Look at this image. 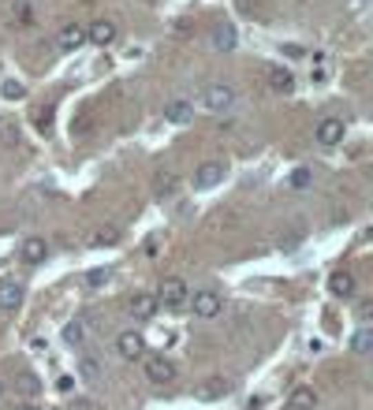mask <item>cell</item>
<instances>
[{"label":"cell","mask_w":373,"mask_h":410,"mask_svg":"<svg viewBox=\"0 0 373 410\" xmlns=\"http://www.w3.org/2000/svg\"><path fill=\"white\" fill-rule=\"evenodd\" d=\"M235 101V90L228 86V82H209V86L202 90V105L209 108V112H228Z\"/></svg>","instance_id":"obj_1"},{"label":"cell","mask_w":373,"mask_h":410,"mask_svg":"<svg viewBox=\"0 0 373 410\" xmlns=\"http://www.w3.org/2000/svg\"><path fill=\"white\" fill-rule=\"evenodd\" d=\"M187 298H190V291H187V284H183L179 276H165V280H161L157 303H165L168 309H183Z\"/></svg>","instance_id":"obj_2"},{"label":"cell","mask_w":373,"mask_h":410,"mask_svg":"<svg viewBox=\"0 0 373 410\" xmlns=\"http://www.w3.org/2000/svg\"><path fill=\"white\" fill-rule=\"evenodd\" d=\"M176 362L165 358V354H153V358H145V377H150V385H172L176 380Z\"/></svg>","instance_id":"obj_3"},{"label":"cell","mask_w":373,"mask_h":410,"mask_svg":"<svg viewBox=\"0 0 373 410\" xmlns=\"http://www.w3.org/2000/svg\"><path fill=\"white\" fill-rule=\"evenodd\" d=\"M187 303H190V309H194V317H202V321L216 317V314H221V306H224L216 291H194V295H190Z\"/></svg>","instance_id":"obj_4"},{"label":"cell","mask_w":373,"mask_h":410,"mask_svg":"<svg viewBox=\"0 0 373 410\" xmlns=\"http://www.w3.org/2000/svg\"><path fill=\"white\" fill-rule=\"evenodd\" d=\"M116 351H120V358H127V362H139V358H145V340L131 328V332L116 336Z\"/></svg>","instance_id":"obj_5"},{"label":"cell","mask_w":373,"mask_h":410,"mask_svg":"<svg viewBox=\"0 0 373 410\" xmlns=\"http://www.w3.org/2000/svg\"><path fill=\"white\" fill-rule=\"evenodd\" d=\"M221 179H224V164L205 161V164H198V172H194V190H213Z\"/></svg>","instance_id":"obj_6"},{"label":"cell","mask_w":373,"mask_h":410,"mask_svg":"<svg viewBox=\"0 0 373 410\" xmlns=\"http://www.w3.org/2000/svg\"><path fill=\"white\" fill-rule=\"evenodd\" d=\"M116 38H120V26L108 23V19H97L94 26H86V41L101 45V49H108V45H112Z\"/></svg>","instance_id":"obj_7"},{"label":"cell","mask_w":373,"mask_h":410,"mask_svg":"<svg viewBox=\"0 0 373 410\" xmlns=\"http://www.w3.org/2000/svg\"><path fill=\"white\" fill-rule=\"evenodd\" d=\"M19 306H23V284L0 280V314H15Z\"/></svg>","instance_id":"obj_8"},{"label":"cell","mask_w":373,"mask_h":410,"mask_svg":"<svg viewBox=\"0 0 373 410\" xmlns=\"http://www.w3.org/2000/svg\"><path fill=\"white\" fill-rule=\"evenodd\" d=\"M317 142L321 145H340L343 142V120L340 116H325V120L317 123Z\"/></svg>","instance_id":"obj_9"},{"label":"cell","mask_w":373,"mask_h":410,"mask_svg":"<svg viewBox=\"0 0 373 410\" xmlns=\"http://www.w3.org/2000/svg\"><path fill=\"white\" fill-rule=\"evenodd\" d=\"M354 272H347V269H336L332 276H329V295H336V298H351L354 295Z\"/></svg>","instance_id":"obj_10"},{"label":"cell","mask_w":373,"mask_h":410,"mask_svg":"<svg viewBox=\"0 0 373 410\" xmlns=\"http://www.w3.org/2000/svg\"><path fill=\"white\" fill-rule=\"evenodd\" d=\"M57 45H60L63 52H75V49H83V45H86V26H79V23L63 26V30L57 34Z\"/></svg>","instance_id":"obj_11"},{"label":"cell","mask_w":373,"mask_h":410,"mask_svg":"<svg viewBox=\"0 0 373 410\" xmlns=\"http://www.w3.org/2000/svg\"><path fill=\"white\" fill-rule=\"evenodd\" d=\"M317 407V391L310 385H295L288 391V410H314Z\"/></svg>","instance_id":"obj_12"},{"label":"cell","mask_w":373,"mask_h":410,"mask_svg":"<svg viewBox=\"0 0 373 410\" xmlns=\"http://www.w3.org/2000/svg\"><path fill=\"white\" fill-rule=\"evenodd\" d=\"M45 258H49V243H45L41 235L23 239V261H26V265H41Z\"/></svg>","instance_id":"obj_13"},{"label":"cell","mask_w":373,"mask_h":410,"mask_svg":"<svg viewBox=\"0 0 373 410\" xmlns=\"http://www.w3.org/2000/svg\"><path fill=\"white\" fill-rule=\"evenodd\" d=\"M157 295H134L131 303H127V309H131V317L134 321H150L153 314H157Z\"/></svg>","instance_id":"obj_14"},{"label":"cell","mask_w":373,"mask_h":410,"mask_svg":"<svg viewBox=\"0 0 373 410\" xmlns=\"http://www.w3.org/2000/svg\"><path fill=\"white\" fill-rule=\"evenodd\" d=\"M232 391V385L224 377H209V380H202V388H198V399L202 403H216V399H224Z\"/></svg>","instance_id":"obj_15"},{"label":"cell","mask_w":373,"mask_h":410,"mask_svg":"<svg viewBox=\"0 0 373 410\" xmlns=\"http://www.w3.org/2000/svg\"><path fill=\"white\" fill-rule=\"evenodd\" d=\"M209 41H213L216 52H232L239 38H235V26L232 23H221V26H213V38H209Z\"/></svg>","instance_id":"obj_16"},{"label":"cell","mask_w":373,"mask_h":410,"mask_svg":"<svg viewBox=\"0 0 373 410\" xmlns=\"http://www.w3.org/2000/svg\"><path fill=\"white\" fill-rule=\"evenodd\" d=\"M190 116H194V108H190V101H183V97H172V101L165 105V120L168 123H187Z\"/></svg>","instance_id":"obj_17"},{"label":"cell","mask_w":373,"mask_h":410,"mask_svg":"<svg viewBox=\"0 0 373 410\" xmlns=\"http://www.w3.org/2000/svg\"><path fill=\"white\" fill-rule=\"evenodd\" d=\"M79 377L86 380V385H97V380L105 377V369H101V362L94 358V354H83V358H79Z\"/></svg>","instance_id":"obj_18"},{"label":"cell","mask_w":373,"mask_h":410,"mask_svg":"<svg viewBox=\"0 0 373 410\" xmlns=\"http://www.w3.org/2000/svg\"><path fill=\"white\" fill-rule=\"evenodd\" d=\"M269 86L276 90V94H291V90H295V75H291L288 68H269Z\"/></svg>","instance_id":"obj_19"},{"label":"cell","mask_w":373,"mask_h":410,"mask_svg":"<svg viewBox=\"0 0 373 410\" xmlns=\"http://www.w3.org/2000/svg\"><path fill=\"white\" fill-rule=\"evenodd\" d=\"M83 340H86V321H83V317H79V321H68V325H63V343L79 347Z\"/></svg>","instance_id":"obj_20"},{"label":"cell","mask_w":373,"mask_h":410,"mask_svg":"<svg viewBox=\"0 0 373 410\" xmlns=\"http://www.w3.org/2000/svg\"><path fill=\"white\" fill-rule=\"evenodd\" d=\"M370 347H373V328L362 325L359 332H354V340H351V351H354V354H366Z\"/></svg>","instance_id":"obj_21"},{"label":"cell","mask_w":373,"mask_h":410,"mask_svg":"<svg viewBox=\"0 0 373 410\" xmlns=\"http://www.w3.org/2000/svg\"><path fill=\"white\" fill-rule=\"evenodd\" d=\"M108 284V269H90L83 272V287L86 291H97V287H105Z\"/></svg>","instance_id":"obj_22"},{"label":"cell","mask_w":373,"mask_h":410,"mask_svg":"<svg viewBox=\"0 0 373 410\" xmlns=\"http://www.w3.org/2000/svg\"><path fill=\"white\" fill-rule=\"evenodd\" d=\"M310 183H314V172L310 168H295V172H291V187H295V190H306Z\"/></svg>","instance_id":"obj_23"},{"label":"cell","mask_w":373,"mask_h":410,"mask_svg":"<svg viewBox=\"0 0 373 410\" xmlns=\"http://www.w3.org/2000/svg\"><path fill=\"white\" fill-rule=\"evenodd\" d=\"M120 243V232L116 227H101V232L94 235V246H116Z\"/></svg>","instance_id":"obj_24"},{"label":"cell","mask_w":373,"mask_h":410,"mask_svg":"<svg viewBox=\"0 0 373 410\" xmlns=\"http://www.w3.org/2000/svg\"><path fill=\"white\" fill-rule=\"evenodd\" d=\"M0 94H4L8 101H19V97H26V86H23V82H15V79H8V82H4V90H0Z\"/></svg>","instance_id":"obj_25"},{"label":"cell","mask_w":373,"mask_h":410,"mask_svg":"<svg viewBox=\"0 0 373 410\" xmlns=\"http://www.w3.org/2000/svg\"><path fill=\"white\" fill-rule=\"evenodd\" d=\"M34 123H38V131H41V134H49V131H52V108H41Z\"/></svg>","instance_id":"obj_26"},{"label":"cell","mask_w":373,"mask_h":410,"mask_svg":"<svg viewBox=\"0 0 373 410\" xmlns=\"http://www.w3.org/2000/svg\"><path fill=\"white\" fill-rule=\"evenodd\" d=\"M71 410H101V403H97V399H90V396H75Z\"/></svg>","instance_id":"obj_27"},{"label":"cell","mask_w":373,"mask_h":410,"mask_svg":"<svg viewBox=\"0 0 373 410\" xmlns=\"http://www.w3.org/2000/svg\"><path fill=\"white\" fill-rule=\"evenodd\" d=\"M172 190H176V179H172V176H161V179H157V194L165 198V194H172Z\"/></svg>","instance_id":"obj_28"},{"label":"cell","mask_w":373,"mask_h":410,"mask_svg":"<svg viewBox=\"0 0 373 410\" xmlns=\"http://www.w3.org/2000/svg\"><path fill=\"white\" fill-rule=\"evenodd\" d=\"M15 139H19V127H15V123L0 127V142H15Z\"/></svg>","instance_id":"obj_29"},{"label":"cell","mask_w":373,"mask_h":410,"mask_svg":"<svg viewBox=\"0 0 373 410\" xmlns=\"http://www.w3.org/2000/svg\"><path fill=\"white\" fill-rule=\"evenodd\" d=\"M71 388H75V377H68V373H63V377L57 380V391H63V396H71Z\"/></svg>","instance_id":"obj_30"},{"label":"cell","mask_w":373,"mask_h":410,"mask_svg":"<svg viewBox=\"0 0 373 410\" xmlns=\"http://www.w3.org/2000/svg\"><path fill=\"white\" fill-rule=\"evenodd\" d=\"M370 314H373V303H362L359 306V321H370Z\"/></svg>","instance_id":"obj_31"},{"label":"cell","mask_w":373,"mask_h":410,"mask_svg":"<svg viewBox=\"0 0 373 410\" xmlns=\"http://www.w3.org/2000/svg\"><path fill=\"white\" fill-rule=\"evenodd\" d=\"M284 52H288V57H306L303 45H284Z\"/></svg>","instance_id":"obj_32"},{"label":"cell","mask_w":373,"mask_h":410,"mask_svg":"<svg viewBox=\"0 0 373 410\" xmlns=\"http://www.w3.org/2000/svg\"><path fill=\"white\" fill-rule=\"evenodd\" d=\"M15 410H34V407H30V403H23V407H15Z\"/></svg>","instance_id":"obj_33"},{"label":"cell","mask_w":373,"mask_h":410,"mask_svg":"<svg viewBox=\"0 0 373 410\" xmlns=\"http://www.w3.org/2000/svg\"><path fill=\"white\" fill-rule=\"evenodd\" d=\"M0 391H4V385H0Z\"/></svg>","instance_id":"obj_34"},{"label":"cell","mask_w":373,"mask_h":410,"mask_svg":"<svg viewBox=\"0 0 373 410\" xmlns=\"http://www.w3.org/2000/svg\"><path fill=\"white\" fill-rule=\"evenodd\" d=\"M49 410H57V407H49Z\"/></svg>","instance_id":"obj_35"}]
</instances>
